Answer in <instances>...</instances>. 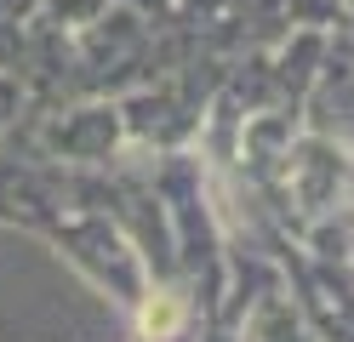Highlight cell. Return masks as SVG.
Here are the masks:
<instances>
[{
    "mask_svg": "<svg viewBox=\"0 0 354 342\" xmlns=\"http://www.w3.org/2000/svg\"><path fill=\"white\" fill-rule=\"evenodd\" d=\"M143 331H149V336H171V331H177V303L149 308V314H143Z\"/></svg>",
    "mask_w": 354,
    "mask_h": 342,
    "instance_id": "1",
    "label": "cell"
}]
</instances>
